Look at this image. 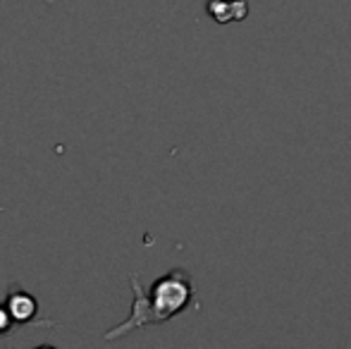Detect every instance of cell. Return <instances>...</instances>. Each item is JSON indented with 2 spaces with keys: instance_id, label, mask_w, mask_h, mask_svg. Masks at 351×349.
Segmentation results:
<instances>
[{
  "instance_id": "4",
  "label": "cell",
  "mask_w": 351,
  "mask_h": 349,
  "mask_svg": "<svg viewBox=\"0 0 351 349\" xmlns=\"http://www.w3.org/2000/svg\"><path fill=\"white\" fill-rule=\"evenodd\" d=\"M12 318H10L8 309H5V304H0V335H5V333L12 330Z\"/></svg>"
},
{
  "instance_id": "1",
  "label": "cell",
  "mask_w": 351,
  "mask_h": 349,
  "mask_svg": "<svg viewBox=\"0 0 351 349\" xmlns=\"http://www.w3.org/2000/svg\"><path fill=\"white\" fill-rule=\"evenodd\" d=\"M132 285H134V316L125 323V326L115 328L112 333H108L106 340H115V337L130 333L134 326H143V323H160L167 321V318L177 316L182 309H186V304L191 302V294H194V287H191V280L186 273L182 270H172L165 278H160L151 289V297H143L139 278L132 275Z\"/></svg>"
},
{
  "instance_id": "3",
  "label": "cell",
  "mask_w": 351,
  "mask_h": 349,
  "mask_svg": "<svg viewBox=\"0 0 351 349\" xmlns=\"http://www.w3.org/2000/svg\"><path fill=\"white\" fill-rule=\"evenodd\" d=\"M208 12L215 22L227 24L230 19H244L249 14V8H246V0H237V3H230V0H208Z\"/></svg>"
},
{
  "instance_id": "2",
  "label": "cell",
  "mask_w": 351,
  "mask_h": 349,
  "mask_svg": "<svg viewBox=\"0 0 351 349\" xmlns=\"http://www.w3.org/2000/svg\"><path fill=\"white\" fill-rule=\"evenodd\" d=\"M5 309H8L10 318L14 323H32L38 313V304L36 299L32 297L24 289H14V292L8 294V302H5Z\"/></svg>"
}]
</instances>
